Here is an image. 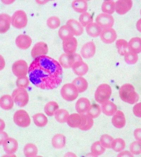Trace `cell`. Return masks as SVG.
I'll return each mask as SVG.
<instances>
[{
  "label": "cell",
  "instance_id": "obj_37",
  "mask_svg": "<svg viewBox=\"0 0 141 157\" xmlns=\"http://www.w3.org/2000/svg\"><path fill=\"white\" fill-rule=\"evenodd\" d=\"M69 115L67 110L64 109H59L56 111L54 116L57 122L63 123L67 122Z\"/></svg>",
  "mask_w": 141,
  "mask_h": 157
},
{
  "label": "cell",
  "instance_id": "obj_38",
  "mask_svg": "<svg viewBox=\"0 0 141 157\" xmlns=\"http://www.w3.org/2000/svg\"><path fill=\"white\" fill-rule=\"evenodd\" d=\"M116 45L118 53L121 56H124L127 52L128 43L126 40L120 39L117 40Z\"/></svg>",
  "mask_w": 141,
  "mask_h": 157
},
{
  "label": "cell",
  "instance_id": "obj_54",
  "mask_svg": "<svg viewBox=\"0 0 141 157\" xmlns=\"http://www.w3.org/2000/svg\"><path fill=\"white\" fill-rule=\"evenodd\" d=\"M5 127V124L4 121L2 119L1 120V131H3Z\"/></svg>",
  "mask_w": 141,
  "mask_h": 157
},
{
  "label": "cell",
  "instance_id": "obj_51",
  "mask_svg": "<svg viewBox=\"0 0 141 157\" xmlns=\"http://www.w3.org/2000/svg\"><path fill=\"white\" fill-rule=\"evenodd\" d=\"M118 157H133V154L131 152L127 151L121 152L118 154Z\"/></svg>",
  "mask_w": 141,
  "mask_h": 157
},
{
  "label": "cell",
  "instance_id": "obj_2",
  "mask_svg": "<svg viewBox=\"0 0 141 157\" xmlns=\"http://www.w3.org/2000/svg\"><path fill=\"white\" fill-rule=\"evenodd\" d=\"M119 95L122 100L131 104L137 103L139 98L134 87L130 84H124L121 87Z\"/></svg>",
  "mask_w": 141,
  "mask_h": 157
},
{
  "label": "cell",
  "instance_id": "obj_16",
  "mask_svg": "<svg viewBox=\"0 0 141 157\" xmlns=\"http://www.w3.org/2000/svg\"><path fill=\"white\" fill-rule=\"evenodd\" d=\"M96 52V46L94 42H88L82 46L80 53L84 58L89 59L92 58Z\"/></svg>",
  "mask_w": 141,
  "mask_h": 157
},
{
  "label": "cell",
  "instance_id": "obj_29",
  "mask_svg": "<svg viewBox=\"0 0 141 157\" xmlns=\"http://www.w3.org/2000/svg\"><path fill=\"white\" fill-rule=\"evenodd\" d=\"M80 115L82 122L78 128L83 131H87L91 129L94 124L93 118L87 114Z\"/></svg>",
  "mask_w": 141,
  "mask_h": 157
},
{
  "label": "cell",
  "instance_id": "obj_18",
  "mask_svg": "<svg viewBox=\"0 0 141 157\" xmlns=\"http://www.w3.org/2000/svg\"><path fill=\"white\" fill-rule=\"evenodd\" d=\"M90 102L89 100L86 98H81L79 99L76 104V109L80 115L87 113L90 108Z\"/></svg>",
  "mask_w": 141,
  "mask_h": 157
},
{
  "label": "cell",
  "instance_id": "obj_17",
  "mask_svg": "<svg viewBox=\"0 0 141 157\" xmlns=\"http://www.w3.org/2000/svg\"><path fill=\"white\" fill-rule=\"evenodd\" d=\"M32 40L28 35L25 34L19 35L16 37L15 43L19 48L22 50L27 49L32 44Z\"/></svg>",
  "mask_w": 141,
  "mask_h": 157
},
{
  "label": "cell",
  "instance_id": "obj_1",
  "mask_svg": "<svg viewBox=\"0 0 141 157\" xmlns=\"http://www.w3.org/2000/svg\"><path fill=\"white\" fill-rule=\"evenodd\" d=\"M30 81L43 90H52L61 84L63 70L59 62L46 56L33 60L29 67Z\"/></svg>",
  "mask_w": 141,
  "mask_h": 157
},
{
  "label": "cell",
  "instance_id": "obj_41",
  "mask_svg": "<svg viewBox=\"0 0 141 157\" xmlns=\"http://www.w3.org/2000/svg\"><path fill=\"white\" fill-rule=\"evenodd\" d=\"M114 141L113 138L107 134L102 135L100 139V142L102 146L106 148H112Z\"/></svg>",
  "mask_w": 141,
  "mask_h": 157
},
{
  "label": "cell",
  "instance_id": "obj_15",
  "mask_svg": "<svg viewBox=\"0 0 141 157\" xmlns=\"http://www.w3.org/2000/svg\"><path fill=\"white\" fill-rule=\"evenodd\" d=\"M71 68L74 73L80 77L85 75L89 70V67L82 59L74 63Z\"/></svg>",
  "mask_w": 141,
  "mask_h": 157
},
{
  "label": "cell",
  "instance_id": "obj_13",
  "mask_svg": "<svg viewBox=\"0 0 141 157\" xmlns=\"http://www.w3.org/2000/svg\"><path fill=\"white\" fill-rule=\"evenodd\" d=\"M63 47L65 53L72 54L75 53L77 50L78 42L75 37L63 41Z\"/></svg>",
  "mask_w": 141,
  "mask_h": 157
},
{
  "label": "cell",
  "instance_id": "obj_40",
  "mask_svg": "<svg viewBox=\"0 0 141 157\" xmlns=\"http://www.w3.org/2000/svg\"><path fill=\"white\" fill-rule=\"evenodd\" d=\"M79 21L83 27H86L93 22V18L89 13L86 12L81 14L79 17Z\"/></svg>",
  "mask_w": 141,
  "mask_h": 157
},
{
  "label": "cell",
  "instance_id": "obj_33",
  "mask_svg": "<svg viewBox=\"0 0 141 157\" xmlns=\"http://www.w3.org/2000/svg\"><path fill=\"white\" fill-rule=\"evenodd\" d=\"M101 8L104 13L111 15L116 10V3L112 0H106L103 3Z\"/></svg>",
  "mask_w": 141,
  "mask_h": 157
},
{
  "label": "cell",
  "instance_id": "obj_5",
  "mask_svg": "<svg viewBox=\"0 0 141 157\" xmlns=\"http://www.w3.org/2000/svg\"><path fill=\"white\" fill-rule=\"evenodd\" d=\"M79 93L77 88L72 83H68L64 85L61 91L62 98L69 101L75 100L78 96Z\"/></svg>",
  "mask_w": 141,
  "mask_h": 157
},
{
  "label": "cell",
  "instance_id": "obj_26",
  "mask_svg": "<svg viewBox=\"0 0 141 157\" xmlns=\"http://www.w3.org/2000/svg\"><path fill=\"white\" fill-rule=\"evenodd\" d=\"M86 32L88 35L92 37H97L101 35L102 28L97 23H92L86 28Z\"/></svg>",
  "mask_w": 141,
  "mask_h": 157
},
{
  "label": "cell",
  "instance_id": "obj_23",
  "mask_svg": "<svg viewBox=\"0 0 141 157\" xmlns=\"http://www.w3.org/2000/svg\"><path fill=\"white\" fill-rule=\"evenodd\" d=\"M14 101L12 97L9 94L4 95L0 99V106L5 110H9L13 108Z\"/></svg>",
  "mask_w": 141,
  "mask_h": 157
},
{
  "label": "cell",
  "instance_id": "obj_56",
  "mask_svg": "<svg viewBox=\"0 0 141 157\" xmlns=\"http://www.w3.org/2000/svg\"><path fill=\"white\" fill-rule=\"evenodd\" d=\"M3 3L6 4H11L15 2V1H2Z\"/></svg>",
  "mask_w": 141,
  "mask_h": 157
},
{
  "label": "cell",
  "instance_id": "obj_10",
  "mask_svg": "<svg viewBox=\"0 0 141 157\" xmlns=\"http://www.w3.org/2000/svg\"><path fill=\"white\" fill-rule=\"evenodd\" d=\"M49 51L47 44L43 42H39L36 44L31 51V56L34 59L38 57L46 56Z\"/></svg>",
  "mask_w": 141,
  "mask_h": 157
},
{
  "label": "cell",
  "instance_id": "obj_50",
  "mask_svg": "<svg viewBox=\"0 0 141 157\" xmlns=\"http://www.w3.org/2000/svg\"><path fill=\"white\" fill-rule=\"evenodd\" d=\"M8 137V135L6 132L3 131H1V144H3L4 141Z\"/></svg>",
  "mask_w": 141,
  "mask_h": 157
},
{
  "label": "cell",
  "instance_id": "obj_48",
  "mask_svg": "<svg viewBox=\"0 0 141 157\" xmlns=\"http://www.w3.org/2000/svg\"><path fill=\"white\" fill-rule=\"evenodd\" d=\"M133 112L135 116L141 118V102L136 104L134 106Z\"/></svg>",
  "mask_w": 141,
  "mask_h": 157
},
{
  "label": "cell",
  "instance_id": "obj_57",
  "mask_svg": "<svg viewBox=\"0 0 141 157\" xmlns=\"http://www.w3.org/2000/svg\"><path fill=\"white\" fill-rule=\"evenodd\" d=\"M140 14H141V10H140Z\"/></svg>",
  "mask_w": 141,
  "mask_h": 157
},
{
  "label": "cell",
  "instance_id": "obj_9",
  "mask_svg": "<svg viewBox=\"0 0 141 157\" xmlns=\"http://www.w3.org/2000/svg\"><path fill=\"white\" fill-rule=\"evenodd\" d=\"M96 22L102 29L112 28L114 23L113 17L109 14L101 13L98 15L96 18Z\"/></svg>",
  "mask_w": 141,
  "mask_h": 157
},
{
  "label": "cell",
  "instance_id": "obj_28",
  "mask_svg": "<svg viewBox=\"0 0 141 157\" xmlns=\"http://www.w3.org/2000/svg\"><path fill=\"white\" fill-rule=\"evenodd\" d=\"M53 146L56 149H61L64 148L66 144V138L63 134H57L55 135L52 140Z\"/></svg>",
  "mask_w": 141,
  "mask_h": 157
},
{
  "label": "cell",
  "instance_id": "obj_27",
  "mask_svg": "<svg viewBox=\"0 0 141 157\" xmlns=\"http://www.w3.org/2000/svg\"><path fill=\"white\" fill-rule=\"evenodd\" d=\"M72 8L76 12L79 13H86L88 8L87 1L85 0H75L72 3Z\"/></svg>",
  "mask_w": 141,
  "mask_h": 157
},
{
  "label": "cell",
  "instance_id": "obj_22",
  "mask_svg": "<svg viewBox=\"0 0 141 157\" xmlns=\"http://www.w3.org/2000/svg\"><path fill=\"white\" fill-rule=\"evenodd\" d=\"M59 62L64 68H71L74 62L73 54H62L59 59Z\"/></svg>",
  "mask_w": 141,
  "mask_h": 157
},
{
  "label": "cell",
  "instance_id": "obj_34",
  "mask_svg": "<svg viewBox=\"0 0 141 157\" xmlns=\"http://www.w3.org/2000/svg\"><path fill=\"white\" fill-rule=\"evenodd\" d=\"M59 108V106L56 102L51 101L47 103L44 107V111L49 116L54 115L56 111Z\"/></svg>",
  "mask_w": 141,
  "mask_h": 157
},
{
  "label": "cell",
  "instance_id": "obj_30",
  "mask_svg": "<svg viewBox=\"0 0 141 157\" xmlns=\"http://www.w3.org/2000/svg\"><path fill=\"white\" fill-rule=\"evenodd\" d=\"M80 93L84 92L88 89V82L84 78L81 77L76 78L72 82Z\"/></svg>",
  "mask_w": 141,
  "mask_h": 157
},
{
  "label": "cell",
  "instance_id": "obj_12",
  "mask_svg": "<svg viewBox=\"0 0 141 157\" xmlns=\"http://www.w3.org/2000/svg\"><path fill=\"white\" fill-rule=\"evenodd\" d=\"M132 6L131 0H119L116 3V11L119 15H125L130 10Z\"/></svg>",
  "mask_w": 141,
  "mask_h": 157
},
{
  "label": "cell",
  "instance_id": "obj_44",
  "mask_svg": "<svg viewBox=\"0 0 141 157\" xmlns=\"http://www.w3.org/2000/svg\"><path fill=\"white\" fill-rule=\"evenodd\" d=\"M124 56L126 63L129 65H134L138 61V56L137 54L133 52H127Z\"/></svg>",
  "mask_w": 141,
  "mask_h": 157
},
{
  "label": "cell",
  "instance_id": "obj_32",
  "mask_svg": "<svg viewBox=\"0 0 141 157\" xmlns=\"http://www.w3.org/2000/svg\"><path fill=\"white\" fill-rule=\"evenodd\" d=\"M33 118L35 125L39 127H45L48 122L47 117L41 113L35 114L33 116Z\"/></svg>",
  "mask_w": 141,
  "mask_h": 157
},
{
  "label": "cell",
  "instance_id": "obj_11",
  "mask_svg": "<svg viewBox=\"0 0 141 157\" xmlns=\"http://www.w3.org/2000/svg\"><path fill=\"white\" fill-rule=\"evenodd\" d=\"M117 37L116 30L112 28L106 29L102 30L100 37L104 43L109 44L116 41Z\"/></svg>",
  "mask_w": 141,
  "mask_h": 157
},
{
  "label": "cell",
  "instance_id": "obj_7",
  "mask_svg": "<svg viewBox=\"0 0 141 157\" xmlns=\"http://www.w3.org/2000/svg\"><path fill=\"white\" fill-rule=\"evenodd\" d=\"M13 120L15 124L19 127L26 128L30 124L31 119L27 111L24 110H19L14 114Z\"/></svg>",
  "mask_w": 141,
  "mask_h": 157
},
{
  "label": "cell",
  "instance_id": "obj_55",
  "mask_svg": "<svg viewBox=\"0 0 141 157\" xmlns=\"http://www.w3.org/2000/svg\"><path fill=\"white\" fill-rule=\"evenodd\" d=\"M49 1H36V2H37V3L40 4H46Z\"/></svg>",
  "mask_w": 141,
  "mask_h": 157
},
{
  "label": "cell",
  "instance_id": "obj_35",
  "mask_svg": "<svg viewBox=\"0 0 141 157\" xmlns=\"http://www.w3.org/2000/svg\"><path fill=\"white\" fill-rule=\"evenodd\" d=\"M23 152L26 157H33L37 156L38 150L37 147L34 144L29 143L25 145Z\"/></svg>",
  "mask_w": 141,
  "mask_h": 157
},
{
  "label": "cell",
  "instance_id": "obj_14",
  "mask_svg": "<svg viewBox=\"0 0 141 157\" xmlns=\"http://www.w3.org/2000/svg\"><path fill=\"white\" fill-rule=\"evenodd\" d=\"M2 145L4 151L8 154L15 153L18 149V142L16 140L13 138H8Z\"/></svg>",
  "mask_w": 141,
  "mask_h": 157
},
{
  "label": "cell",
  "instance_id": "obj_39",
  "mask_svg": "<svg viewBox=\"0 0 141 157\" xmlns=\"http://www.w3.org/2000/svg\"><path fill=\"white\" fill-rule=\"evenodd\" d=\"M106 151L100 141H97L92 144L91 147L92 153L94 156L101 155Z\"/></svg>",
  "mask_w": 141,
  "mask_h": 157
},
{
  "label": "cell",
  "instance_id": "obj_8",
  "mask_svg": "<svg viewBox=\"0 0 141 157\" xmlns=\"http://www.w3.org/2000/svg\"><path fill=\"white\" fill-rule=\"evenodd\" d=\"M12 70L14 75L20 78L27 76L28 73L29 67L25 61L20 60L13 63Z\"/></svg>",
  "mask_w": 141,
  "mask_h": 157
},
{
  "label": "cell",
  "instance_id": "obj_6",
  "mask_svg": "<svg viewBox=\"0 0 141 157\" xmlns=\"http://www.w3.org/2000/svg\"><path fill=\"white\" fill-rule=\"evenodd\" d=\"M11 96L14 103L20 107L25 106L29 101V96L25 89L18 88L14 90Z\"/></svg>",
  "mask_w": 141,
  "mask_h": 157
},
{
  "label": "cell",
  "instance_id": "obj_24",
  "mask_svg": "<svg viewBox=\"0 0 141 157\" xmlns=\"http://www.w3.org/2000/svg\"><path fill=\"white\" fill-rule=\"evenodd\" d=\"M129 51L136 54L141 52V38L135 37L131 39L128 43Z\"/></svg>",
  "mask_w": 141,
  "mask_h": 157
},
{
  "label": "cell",
  "instance_id": "obj_46",
  "mask_svg": "<svg viewBox=\"0 0 141 157\" xmlns=\"http://www.w3.org/2000/svg\"><path fill=\"white\" fill-rule=\"evenodd\" d=\"M30 81L27 76L18 78L16 81V86L20 89H25L29 85Z\"/></svg>",
  "mask_w": 141,
  "mask_h": 157
},
{
  "label": "cell",
  "instance_id": "obj_42",
  "mask_svg": "<svg viewBox=\"0 0 141 157\" xmlns=\"http://www.w3.org/2000/svg\"><path fill=\"white\" fill-rule=\"evenodd\" d=\"M61 20L58 17H50L47 21V25L49 28L55 29L58 28L61 25Z\"/></svg>",
  "mask_w": 141,
  "mask_h": 157
},
{
  "label": "cell",
  "instance_id": "obj_21",
  "mask_svg": "<svg viewBox=\"0 0 141 157\" xmlns=\"http://www.w3.org/2000/svg\"><path fill=\"white\" fill-rule=\"evenodd\" d=\"M126 118L122 111L118 110L115 113L112 119V123L115 127L121 129L125 127Z\"/></svg>",
  "mask_w": 141,
  "mask_h": 157
},
{
  "label": "cell",
  "instance_id": "obj_19",
  "mask_svg": "<svg viewBox=\"0 0 141 157\" xmlns=\"http://www.w3.org/2000/svg\"><path fill=\"white\" fill-rule=\"evenodd\" d=\"M66 25L70 28L74 36H79L83 34V27L77 21L73 19H69L67 22Z\"/></svg>",
  "mask_w": 141,
  "mask_h": 157
},
{
  "label": "cell",
  "instance_id": "obj_45",
  "mask_svg": "<svg viewBox=\"0 0 141 157\" xmlns=\"http://www.w3.org/2000/svg\"><path fill=\"white\" fill-rule=\"evenodd\" d=\"M101 113V109L97 104H93L90 106L89 111L87 113L92 118H96L100 116Z\"/></svg>",
  "mask_w": 141,
  "mask_h": 157
},
{
  "label": "cell",
  "instance_id": "obj_43",
  "mask_svg": "<svg viewBox=\"0 0 141 157\" xmlns=\"http://www.w3.org/2000/svg\"><path fill=\"white\" fill-rule=\"evenodd\" d=\"M126 144L125 141L121 138H118L114 140L112 148L116 152H120L125 149Z\"/></svg>",
  "mask_w": 141,
  "mask_h": 157
},
{
  "label": "cell",
  "instance_id": "obj_4",
  "mask_svg": "<svg viewBox=\"0 0 141 157\" xmlns=\"http://www.w3.org/2000/svg\"><path fill=\"white\" fill-rule=\"evenodd\" d=\"M28 22L27 14L23 10L16 11L11 17L12 25L18 29H22L26 27Z\"/></svg>",
  "mask_w": 141,
  "mask_h": 157
},
{
  "label": "cell",
  "instance_id": "obj_25",
  "mask_svg": "<svg viewBox=\"0 0 141 157\" xmlns=\"http://www.w3.org/2000/svg\"><path fill=\"white\" fill-rule=\"evenodd\" d=\"M102 109L103 113L107 116L114 115L117 110L116 105L111 101H108L102 104Z\"/></svg>",
  "mask_w": 141,
  "mask_h": 157
},
{
  "label": "cell",
  "instance_id": "obj_52",
  "mask_svg": "<svg viewBox=\"0 0 141 157\" xmlns=\"http://www.w3.org/2000/svg\"><path fill=\"white\" fill-rule=\"evenodd\" d=\"M0 64H1V70L3 69L6 65L5 61L3 57L1 56V59H0Z\"/></svg>",
  "mask_w": 141,
  "mask_h": 157
},
{
  "label": "cell",
  "instance_id": "obj_53",
  "mask_svg": "<svg viewBox=\"0 0 141 157\" xmlns=\"http://www.w3.org/2000/svg\"><path fill=\"white\" fill-rule=\"evenodd\" d=\"M136 27L139 31L141 33V18L137 21Z\"/></svg>",
  "mask_w": 141,
  "mask_h": 157
},
{
  "label": "cell",
  "instance_id": "obj_31",
  "mask_svg": "<svg viewBox=\"0 0 141 157\" xmlns=\"http://www.w3.org/2000/svg\"><path fill=\"white\" fill-rule=\"evenodd\" d=\"M81 122L82 118L81 115L79 113H75L69 115L66 122L69 127L77 128L79 127Z\"/></svg>",
  "mask_w": 141,
  "mask_h": 157
},
{
  "label": "cell",
  "instance_id": "obj_20",
  "mask_svg": "<svg viewBox=\"0 0 141 157\" xmlns=\"http://www.w3.org/2000/svg\"><path fill=\"white\" fill-rule=\"evenodd\" d=\"M11 24V17L8 14L0 15V33L4 34L10 29Z\"/></svg>",
  "mask_w": 141,
  "mask_h": 157
},
{
  "label": "cell",
  "instance_id": "obj_49",
  "mask_svg": "<svg viewBox=\"0 0 141 157\" xmlns=\"http://www.w3.org/2000/svg\"><path fill=\"white\" fill-rule=\"evenodd\" d=\"M134 135L136 140L141 141V128L136 129L134 132Z\"/></svg>",
  "mask_w": 141,
  "mask_h": 157
},
{
  "label": "cell",
  "instance_id": "obj_47",
  "mask_svg": "<svg viewBox=\"0 0 141 157\" xmlns=\"http://www.w3.org/2000/svg\"><path fill=\"white\" fill-rule=\"evenodd\" d=\"M130 149L131 153L135 155L141 154V141H135L130 145Z\"/></svg>",
  "mask_w": 141,
  "mask_h": 157
},
{
  "label": "cell",
  "instance_id": "obj_36",
  "mask_svg": "<svg viewBox=\"0 0 141 157\" xmlns=\"http://www.w3.org/2000/svg\"><path fill=\"white\" fill-rule=\"evenodd\" d=\"M58 35L63 41L70 39L74 36L70 28L66 25L62 26L60 28L58 31Z\"/></svg>",
  "mask_w": 141,
  "mask_h": 157
},
{
  "label": "cell",
  "instance_id": "obj_3",
  "mask_svg": "<svg viewBox=\"0 0 141 157\" xmlns=\"http://www.w3.org/2000/svg\"><path fill=\"white\" fill-rule=\"evenodd\" d=\"M112 93V88L109 85L106 84L100 85L95 93L96 101L98 103L102 104L108 100Z\"/></svg>",
  "mask_w": 141,
  "mask_h": 157
}]
</instances>
